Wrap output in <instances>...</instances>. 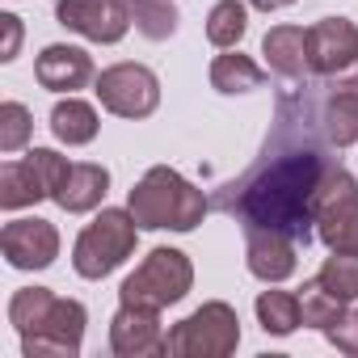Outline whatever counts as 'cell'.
<instances>
[{
    "mask_svg": "<svg viewBox=\"0 0 358 358\" xmlns=\"http://www.w3.org/2000/svg\"><path fill=\"white\" fill-rule=\"evenodd\" d=\"M308 64L316 76H337L358 64V26L350 17H320L308 26Z\"/></svg>",
    "mask_w": 358,
    "mask_h": 358,
    "instance_id": "13",
    "label": "cell"
},
{
    "mask_svg": "<svg viewBox=\"0 0 358 358\" xmlns=\"http://www.w3.org/2000/svg\"><path fill=\"white\" fill-rule=\"evenodd\" d=\"M253 308H257V324L270 337H291L303 324V312H299V295L295 291H262Z\"/></svg>",
    "mask_w": 358,
    "mask_h": 358,
    "instance_id": "21",
    "label": "cell"
},
{
    "mask_svg": "<svg viewBox=\"0 0 358 358\" xmlns=\"http://www.w3.org/2000/svg\"><path fill=\"white\" fill-rule=\"evenodd\" d=\"M253 9H262V13H278V9H287V5H295V0H249Z\"/></svg>",
    "mask_w": 358,
    "mask_h": 358,
    "instance_id": "31",
    "label": "cell"
},
{
    "mask_svg": "<svg viewBox=\"0 0 358 358\" xmlns=\"http://www.w3.org/2000/svg\"><path fill=\"white\" fill-rule=\"evenodd\" d=\"M262 55H266V68L278 80H303L312 72V64H308V30L303 26H274V30H266Z\"/></svg>",
    "mask_w": 358,
    "mask_h": 358,
    "instance_id": "16",
    "label": "cell"
},
{
    "mask_svg": "<svg viewBox=\"0 0 358 358\" xmlns=\"http://www.w3.org/2000/svg\"><path fill=\"white\" fill-rule=\"evenodd\" d=\"M358 199V182H354V173L350 169H341V164H329V173H324V182H320V194H316V220L320 215H329L333 207H341V203H354Z\"/></svg>",
    "mask_w": 358,
    "mask_h": 358,
    "instance_id": "28",
    "label": "cell"
},
{
    "mask_svg": "<svg viewBox=\"0 0 358 358\" xmlns=\"http://www.w3.org/2000/svg\"><path fill=\"white\" fill-rule=\"evenodd\" d=\"M85 324H89V312L80 299H59L51 303L47 320L22 337V354L26 358H38V354H55V358H76L80 345H85Z\"/></svg>",
    "mask_w": 358,
    "mask_h": 358,
    "instance_id": "9",
    "label": "cell"
},
{
    "mask_svg": "<svg viewBox=\"0 0 358 358\" xmlns=\"http://www.w3.org/2000/svg\"><path fill=\"white\" fill-rule=\"evenodd\" d=\"M110 350L118 358L169 354V333L160 324V312L156 308H139V303H118V312L110 320Z\"/></svg>",
    "mask_w": 358,
    "mask_h": 358,
    "instance_id": "11",
    "label": "cell"
},
{
    "mask_svg": "<svg viewBox=\"0 0 358 358\" xmlns=\"http://www.w3.org/2000/svg\"><path fill=\"white\" fill-rule=\"evenodd\" d=\"M324 337H329V345L337 350V354H350V358H358V308L350 303L329 329H324Z\"/></svg>",
    "mask_w": 358,
    "mask_h": 358,
    "instance_id": "29",
    "label": "cell"
},
{
    "mask_svg": "<svg viewBox=\"0 0 358 358\" xmlns=\"http://www.w3.org/2000/svg\"><path fill=\"white\" fill-rule=\"evenodd\" d=\"M241 345V316L224 299H207L186 320L169 329V354L173 358H228Z\"/></svg>",
    "mask_w": 358,
    "mask_h": 358,
    "instance_id": "5",
    "label": "cell"
},
{
    "mask_svg": "<svg viewBox=\"0 0 358 358\" xmlns=\"http://www.w3.org/2000/svg\"><path fill=\"white\" fill-rule=\"evenodd\" d=\"M316 282H320L329 295H337L341 303H354V299H358V257H354V253H333V257H324V266L316 270Z\"/></svg>",
    "mask_w": 358,
    "mask_h": 358,
    "instance_id": "25",
    "label": "cell"
},
{
    "mask_svg": "<svg viewBox=\"0 0 358 358\" xmlns=\"http://www.w3.org/2000/svg\"><path fill=\"white\" fill-rule=\"evenodd\" d=\"M127 211L143 232H194L207 215V194L177 169L152 164L127 194Z\"/></svg>",
    "mask_w": 358,
    "mask_h": 358,
    "instance_id": "2",
    "label": "cell"
},
{
    "mask_svg": "<svg viewBox=\"0 0 358 358\" xmlns=\"http://www.w3.org/2000/svg\"><path fill=\"white\" fill-rule=\"evenodd\" d=\"M324 173H329L324 152L312 143H291V127H278L262 160L232 186H224L215 207L224 215H236L241 228H274L308 245L316 236V194Z\"/></svg>",
    "mask_w": 358,
    "mask_h": 358,
    "instance_id": "1",
    "label": "cell"
},
{
    "mask_svg": "<svg viewBox=\"0 0 358 358\" xmlns=\"http://www.w3.org/2000/svg\"><path fill=\"white\" fill-rule=\"evenodd\" d=\"M106 194H110V169L106 164H93V160H80V164L68 169L55 203L68 215H85V211H97Z\"/></svg>",
    "mask_w": 358,
    "mask_h": 358,
    "instance_id": "17",
    "label": "cell"
},
{
    "mask_svg": "<svg viewBox=\"0 0 358 358\" xmlns=\"http://www.w3.org/2000/svg\"><path fill=\"white\" fill-rule=\"evenodd\" d=\"M345 308H350V303H341L337 295H329L316 278H308L303 291H299V312H303V324H308V329H320V333H324Z\"/></svg>",
    "mask_w": 358,
    "mask_h": 358,
    "instance_id": "26",
    "label": "cell"
},
{
    "mask_svg": "<svg viewBox=\"0 0 358 358\" xmlns=\"http://www.w3.org/2000/svg\"><path fill=\"white\" fill-rule=\"evenodd\" d=\"M194 287V266L182 249H152L118 287V303H139V308H173V303H182Z\"/></svg>",
    "mask_w": 358,
    "mask_h": 358,
    "instance_id": "4",
    "label": "cell"
},
{
    "mask_svg": "<svg viewBox=\"0 0 358 358\" xmlns=\"http://www.w3.org/2000/svg\"><path fill=\"white\" fill-rule=\"evenodd\" d=\"M324 85H316L312 101H316V122L324 143L333 148H350L358 143V64L337 72V76H320Z\"/></svg>",
    "mask_w": 358,
    "mask_h": 358,
    "instance_id": "8",
    "label": "cell"
},
{
    "mask_svg": "<svg viewBox=\"0 0 358 358\" xmlns=\"http://www.w3.org/2000/svg\"><path fill=\"white\" fill-rule=\"evenodd\" d=\"M245 30H249V5L245 0H220V5L207 13V43L220 47V51L241 47Z\"/></svg>",
    "mask_w": 358,
    "mask_h": 358,
    "instance_id": "22",
    "label": "cell"
},
{
    "mask_svg": "<svg viewBox=\"0 0 358 358\" xmlns=\"http://www.w3.org/2000/svg\"><path fill=\"white\" fill-rule=\"evenodd\" d=\"M93 93H97L101 110L131 118V122L156 114V106H160V80L143 64H110L106 72H97Z\"/></svg>",
    "mask_w": 358,
    "mask_h": 358,
    "instance_id": "7",
    "label": "cell"
},
{
    "mask_svg": "<svg viewBox=\"0 0 358 358\" xmlns=\"http://www.w3.org/2000/svg\"><path fill=\"white\" fill-rule=\"evenodd\" d=\"M139 245V224L127 207H106L93 224L80 228L76 245H72V270L89 282L114 274Z\"/></svg>",
    "mask_w": 358,
    "mask_h": 358,
    "instance_id": "3",
    "label": "cell"
},
{
    "mask_svg": "<svg viewBox=\"0 0 358 358\" xmlns=\"http://www.w3.org/2000/svg\"><path fill=\"white\" fill-rule=\"evenodd\" d=\"M51 303H55V291H47V287H22V291L9 299V324H13L22 337H30V333L47 320Z\"/></svg>",
    "mask_w": 358,
    "mask_h": 358,
    "instance_id": "24",
    "label": "cell"
},
{
    "mask_svg": "<svg viewBox=\"0 0 358 358\" xmlns=\"http://www.w3.org/2000/svg\"><path fill=\"white\" fill-rule=\"evenodd\" d=\"M245 266L262 282H287L299 266V241L274 228H245Z\"/></svg>",
    "mask_w": 358,
    "mask_h": 358,
    "instance_id": "14",
    "label": "cell"
},
{
    "mask_svg": "<svg viewBox=\"0 0 358 358\" xmlns=\"http://www.w3.org/2000/svg\"><path fill=\"white\" fill-rule=\"evenodd\" d=\"M68 169H72L68 156H59L55 148H30L22 160H9L0 169V207L26 211L43 199H55Z\"/></svg>",
    "mask_w": 358,
    "mask_h": 358,
    "instance_id": "6",
    "label": "cell"
},
{
    "mask_svg": "<svg viewBox=\"0 0 358 358\" xmlns=\"http://www.w3.org/2000/svg\"><path fill=\"white\" fill-rule=\"evenodd\" d=\"M316 241H324L333 253H354L358 257V199L320 215L316 220Z\"/></svg>",
    "mask_w": 358,
    "mask_h": 358,
    "instance_id": "23",
    "label": "cell"
},
{
    "mask_svg": "<svg viewBox=\"0 0 358 358\" xmlns=\"http://www.w3.org/2000/svg\"><path fill=\"white\" fill-rule=\"evenodd\" d=\"M0 253L13 270H47L59 257V228L38 215L9 220L0 232Z\"/></svg>",
    "mask_w": 358,
    "mask_h": 358,
    "instance_id": "12",
    "label": "cell"
},
{
    "mask_svg": "<svg viewBox=\"0 0 358 358\" xmlns=\"http://www.w3.org/2000/svg\"><path fill=\"white\" fill-rule=\"evenodd\" d=\"M55 22L101 47L122 43L131 30V17L118 0H55Z\"/></svg>",
    "mask_w": 358,
    "mask_h": 358,
    "instance_id": "10",
    "label": "cell"
},
{
    "mask_svg": "<svg viewBox=\"0 0 358 358\" xmlns=\"http://www.w3.org/2000/svg\"><path fill=\"white\" fill-rule=\"evenodd\" d=\"M118 5L127 9L131 26L148 38V43H164L177 34V22H182V13H177L173 0H118Z\"/></svg>",
    "mask_w": 358,
    "mask_h": 358,
    "instance_id": "20",
    "label": "cell"
},
{
    "mask_svg": "<svg viewBox=\"0 0 358 358\" xmlns=\"http://www.w3.org/2000/svg\"><path fill=\"white\" fill-rule=\"evenodd\" d=\"M34 76L43 89L51 93H76L85 89L89 80H97V68H93V55L85 47H68V43H51L43 47V55L34 59Z\"/></svg>",
    "mask_w": 358,
    "mask_h": 358,
    "instance_id": "15",
    "label": "cell"
},
{
    "mask_svg": "<svg viewBox=\"0 0 358 358\" xmlns=\"http://www.w3.org/2000/svg\"><path fill=\"white\" fill-rule=\"evenodd\" d=\"M97 131H101V114H97V106L80 101L76 93H68V97L55 101V110H51V135H55L59 143H68V148H85V143L97 139Z\"/></svg>",
    "mask_w": 358,
    "mask_h": 358,
    "instance_id": "18",
    "label": "cell"
},
{
    "mask_svg": "<svg viewBox=\"0 0 358 358\" xmlns=\"http://www.w3.org/2000/svg\"><path fill=\"white\" fill-rule=\"evenodd\" d=\"M262 80H266V68H262L257 59L241 55L236 47L211 59V89H215V93H224V97L253 93V89H262Z\"/></svg>",
    "mask_w": 358,
    "mask_h": 358,
    "instance_id": "19",
    "label": "cell"
},
{
    "mask_svg": "<svg viewBox=\"0 0 358 358\" xmlns=\"http://www.w3.org/2000/svg\"><path fill=\"white\" fill-rule=\"evenodd\" d=\"M30 135H34L30 106H22V101H5V106H0V152H5V156L22 152L30 143Z\"/></svg>",
    "mask_w": 358,
    "mask_h": 358,
    "instance_id": "27",
    "label": "cell"
},
{
    "mask_svg": "<svg viewBox=\"0 0 358 358\" xmlns=\"http://www.w3.org/2000/svg\"><path fill=\"white\" fill-rule=\"evenodd\" d=\"M0 26H5V47H0V59L13 64L17 51H22V17L17 13H5V17H0Z\"/></svg>",
    "mask_w": 358,
    "mask_h": 358,
    "instance_id": "30",
    "label": "cell"
}]
</instances>
